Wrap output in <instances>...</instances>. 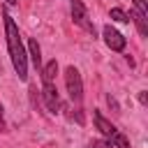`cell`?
<instances>
[{"label":"cell","mask_w":148,"mask_h":148,"mask_svg":"<svg viewBox=\"0 0 148 148\" xmlns=\"http://www.w3.org/2000/svg\"><path fill=\"white\" fill-rule=\"evenodd\" d=\"M5 35H7V51H9V58H12V65L18 74L21 81L28 79V56H25V46H23V39H21V32H18V25L14 23V18L5 12Z\"/></svg>","instance_id":"obj_1"},{"label":"cell","mask_w":148,"mask_h":148,"mask_svg":"<svg viewBox=\"0 0 148 148\" xmlns=\"http://www.w3.org/2000/svg\"><path fill=\"white\" fill-rule=\"evenodd\" d=\"M92 120H95V127L99 130V134H102L111 146H116V148H130V139H127L111 120H106L99 111H92Z\"/></svg>","instance_id":"obj_2"},{"label":"cell","mask_w":148,"mask_h":148,"mask_svg":"<svg viewBox=\"0 0 148 148\" xmlns=\"http://www.w3.org/2000/svg\"><path fill=\"white\" fill-rule=\"evenodd\" d=\"M65 88H67L69 99L76 106H81V99H83V81H81V72L74 65H69L65 69Z\"/></svg>","instance_id":"obj_3"},{"label":"cell","mask_w":148,"mask_h":148,"mask_svg":"<svg viewBox=\"0 0 148 148\" xmlns=\"http://www.w3.org/2000/svg\"><path fill=\"white\" fill-rule=\"evenodd\" d=\"M72 21H74L79 28H83L86 32H90V35L95 37V25H92V21L88 18L86 5H83L81 0H72Z\"/></svg>","instance_id":"obj_4"},{"label":"cell","mask_w":148,"mask_h":148,"mask_svg":"<svg viewBox=\"0 0 148 148\" xmlns=\"http://www.w3.org/2000/svg\"><path fill=\"white\" fill-rule=\"evenodd\" d=\"M42 97H44V104L51 113L60 111V95H58L56 83H42Z\"/></svg>","instance_id":"obj_5"},{"label":"cell","mask_w":148,"mask_h":148,"mask_svg":"<svg viewBox=\"0 0 148 148\" xmlns=\"http://www.w3.org/2000/svg\"><path fill=\"white\" fill-rule=\"evenodd\" d=\"M102 35H104V42H106V46L111 49V51H123L125 49V37L113 28V25H104V30H102Z\"/></svg>","instance_id":"obj_6"},{"label":"cell","mask_w":148,"mask_h":148,"mask_svg":"<svg viewBox=\"0 0 148 148\" xmlns=\"http://www.w3.org/2000/svg\"><path fill=\"white\" fill-rule=\"evenodd\" d=\"M42 83H56V76H58V60H49L46 65H42Z\"/></svg>","instance_id":"obj_7"},{"label":"cell","mask_w":148,"mask_h":148,"mask_svg":"<svg viewBox=\"0 0 148 148\" xmlns=\"http://www.w3.org/2000/svg\"><path fill=\"white\" fill-rule=\"evenodd\" d=\"M28 51H30V60H32L35 69H37V72H42V51H39L37 39H28Z\"/></svg>","instance_id":"obj_8"},{"label":"cell","mask_w":148,"mask_h":148,"mask_svg":"<svg viewBox=\"0 0 148 148\" xmlns=\"http://www.w3.org/2000/svg\"><path fill=\"white\" fill-rule=\"evenodd\" d=\"M127 16L134 21V25H136L139 35H141V37H148V21H146V16H143V14H139V12H134V9H132Z\"/></svg>","instance_id":"obj_9"},{"label":"cell","mask_w":148,"mask_h":148,"mask_svg":"<svg viewBox=\"0 0 148 148\" xmlns=\"http://www.w3.org/2000/svg\"><path fill=\"white\" fill-rule=\"evenodd\" d=\"M109 16H111L113 21H118V23H130V16H127L120 7H113V9L109 12Z\"/></svg>","instance_id":"obj_10"},{"label":"cell","mask_w":148,"mask_h":148,"mask_svg":"<svg viewBox=\"0 0 148 148\" xmlns=\"http://www.w3.org/2000/svg\"><path fill=\"white\" fill-rule=\"evenodd\" d=\"M132 5H134V12H139V14H143V16L148 18V7H146V0H132Z\"/></svg>","instance_id":"obj_11"},{"label":"cell","mask_w":148,"mask_h":148,"mask_svg":"<svg viewBox=\"0 0 148 148\" xmlns=\"http://www.w3.org/2000/svg\"><path fill=\"white\" fill-rule=\"evenodd\" d=\"M0 132H7V123H5V113H2V104H0Z\"/></svg>","instance_id":"obj_12"},{"label":"cell","mask_w":148,"mask_h":148,"mask_svg":"<svg viewBox=\"0 0 148 148\" xmlns=\"http://www.w3.org/2000/svg\"><path fill=\"white\" fill-rule=\"evenodd\" d=\"M139 102H141V104H146V102H148V95H146V90H141V92H139Z\"/></svg>","instance_id":"obj_13"},{"label":"cell","mask_w":148,"mask_h":148,"mask_svg":"<svg viewBox=\"0 0 148 148\" xmlns=\"http://www.w3.org/2000/svg\"><path fill=\"white\" fill-rule=\"evenodd\" d=\"M5 2H7V5H12V7H14V5H18V0H5Z\"/></svg>","instance_id":"obj_14"}]
</instances>
